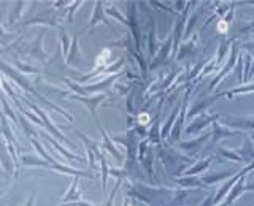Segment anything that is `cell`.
I'll list each match as a JSON object with an SVG mask.
<instances>
[{"label":"cell","mask_w":254,"mask_h":206,"mask_svg":"<svg viewBox=\"0 0 254 206\" xmlns=\"http://www.w3.org/2000/svg\"><path fill=\"white\" fill-rule=\"evenodd\" d=\"M0 119H2V127H0V132H3L5 135V140L8 141V145H13V146H18V140L13 137V132L10 129V125H8V121L6 117L0 113Z\"/></svg>","instance_id":"6da1fadb"},{"label":"cell","mask_w":254,"mask_h":206,"mask_svg":"<svg viewBox=\"0 0 254 206\" xmlns=\"http://www.w3.org/2000/svg\"><path fill=\"white\" fill-rule=\"evenodd\" d=\"M76 182H78V178H73L71 189H70V192L65 194V197H64V202H70V200H76V198H79V195H76Z\"/></svg>","instance_id":"7a4b0ae2"},{"label":"cell","mask_w":254,"mask_h":206,"mask_svg":"<svg viewBox=\"0 0 254 206\" xmlns=\"http://www.w3.org/2000/svg\"><path fill=\"white\" fill-rule=\"evenodd\" d=\"M0 157H2V163L5 165V168L8 170V171H13V163L8 160V157H6V154H5V149L0 153Z\"/></svg>","instance_id":"3957f363"},{"label":"cell","mask_w":254,"mask_h":206,"mask_svg":"<svg viewBox=\"0 0 254 206\" xmlns=\"http://www.w3.org/2000/svg\"><path fill=\"white\" fill-rule=\"evenodd\" d=\"M218 30H219V32H226V30H227V22L221 21V22L218 24Z\"/></svg>","instance_id":"277c9868"},{"label":"cell","mask_w":254,"mask_h":206,"mask_svg":"<svg viewBox=\"0 0 254 206\" xmlns=\"http://www.w3.org/2000/svg\"><path fill=\"white\" fill-rule=\"evenodd\" d=\"M34 203H35V195H32V197L29 198V202H27L26 206H34Z\"/></svg>","instance_id":"5b68a950"},{"label":"cell","mask_w":254,"mask_h":206,"mask_svg":"<svg viewBox=\"0 0 254 206\" xmlns=\"http://www.w3.org/2000/svg\"><path fill=\"white\" fill-rule=\"evenodd\" d=\"M140 121H141V122H143V121H148V116H146V114H141V116H140Z\"/></svg>","instance_id":"8992f818"},{"label":"cell","mask_w":254,"mask_h":206,"mask_svg":"<svg viewBox=\"0 0 254 206\" xmlns=\"http://www.w3.org/2000/svg\"><path fill=\"white\" fill-rule=\"evenodd\" d=\"M0 174H2V168H0Z\"/></svg>","instance_id":"52a82bcc"},{"label":"cell","mask_w":254,"mask_h":206,"mask_svg":"<svg viewBox=\"0 0 254 206\" xmlns=\"http://www.w3.org/2000/svg\"><path fill=\"white\" fill-rule=\"evenodd\" d=\"M0 197H2V192H0Z\"/></svg>","instance_id":"ba28073f"}]
</instances>
